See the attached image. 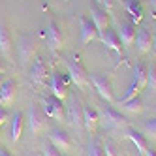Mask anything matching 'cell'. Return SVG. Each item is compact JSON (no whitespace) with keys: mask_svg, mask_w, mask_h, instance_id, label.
I'll list each match as a JSON object with an SVG mask.
<instances>
[{"mask_svg":"<svg viewBox=\"0 0 156 156\" xmlns=\"http://www.w3.org/2000/svg\"><path fill=\"white\" fill-rule=\"evenodd\" d=\"M90 83L94 85L96 92L100 94V98L107 104H115V92H113V83H111V77L104 75V73H90L88 75Z\"/></svg>","mask_w":156,"mask_h":156,"instance_id":"3957f363","label":"cell"},{"mask_svg":"<svg viewBox=\"0 0 156 156\" xmlns=\"http://www.w3.org/2000/svg\"><path fill=\"white\" fill-rule=\"evenodd\" d=\"M8 120H9V113H8V109H6L4 105H0V126H4Z\"/></svg>","mask_w":156,"mask_h":156,"instance_id":"f546056e","label":"cell"},{"mask_svg":"<svg viewBox=\"0 0 156 156\" xmlns=\"http://www.w3.org/2000/svg\"><path fill=\"white\" fill-rule=\"evenodd\" d=\"M120 105H122V109H124V111H128V113H141V109H143V102H141L139 96L132 98V100H128V102L120 104Z\"/></svg>","mask_w":156,"mask_h":156,"instance_id":"cb8c5ba5","label":"cell"},{"mask_svg":"<svg viewBox=\"0 0 156 156\" xmlns=\"http://www.w3.org/2000/svg\"><path fill=\"white\" fill-rule=\"evenodd\" d=\"M43 113H45V117H51L55 120H62L66 117L62 100L57 98V96H53V94L47 96L45 100H43Z\"/></svg>","mask_w":156,"mask_h":156,"instance_id":"8992f818","label":"cell"},{"mask_svg":"<svg viewBox=\"0 0 156 156\" xmlns=\"http://www.w3.org/2000/svg\"><path fill=\"white\" fill-rule=\"evenodd\" d=\"M139 92H141V88L137 87V83H136V81L132 79V83H130V85H128V88H126V92L122 94V98H119V104H124V102H128V100L139 96Z\"/></svg>","mask_w":156,"mask_h":156,"instance_id":"d4e9b609","label":"cell"},{"mask_svg":"<svg viewBox=\"0 0 156 156\" xmlns=\"http://www.w3.org/2000/svg\"><path fill=\"white\" fill-rule=\"evenodd\" d=\"M119 38H120V43L122 47H132V43L136 41V36H137V30H136V25L130 23V21H124V23L119 25Z\"/></svg>","mask_w":156,"mask_h":156,"instance_id":"2e32d148","label":"cell"},{"mask_svg":"<svg viewBox=\"0 0 156 156\" xmlns=\"http://www.w3.org/2000/svg\"><path fill=\"white\" fill-rule=\"evenodd\" d=\"M45 38H47V43H49V49L53 53H60L62 43H64V34H62L60 25L55 19H51L45 27Z\"/></svg>","mask_w":156,"mask_h":156,"instance_id":"277c9868","label":"cell"},{"mask_svg":"<svg viewBox=\"0 0 156 156\" xmlns=\"http://www.w3.org/2000/svg\"><path fill=\"white\" fill-rule=\"evenodd\" d=\"M79 28H81V43L87 45V43H90L98 38V28L96 25L92 23L90 17H85V15H79Z\"/></svg>","mask_w":156,"mask_h":156,"instance_id":"4fadbf2b","label":"cell"},{"mask_svg":"<svg viewBox=\"0 0 156 156\" xmlns=\"http://www.w3.org/2000/svg\"><path fill=\"white\" fill-rule=\"evenodd\" d=\"M154 115H156V109H154Z\"/></svg>","mask_w":156,"mask_h":156,"instance_id":"ab89813d","label":"cell"},{"mask_svg":"<svg viewBox=\"0 0 156 156\" xmlns=\"http://www.w3.org/2000/svg\"><path fill=\"white\" fill-rule=\"evenodd\" d=\"M104 151H105V156H117V154H115V151H113V147H111L109 143L104 147Z\"/></svg>","mask_w":156,"mask_h":156,"instance_id":"4dcf8cb0","label":"cell"},{"mask_svg":"<svg viewBox=\"0 0 156 156\" xmlns=\"http://www.w3.org/2000/svg\"><path fill=\"white\" fill-rule=\"evenodd\" d=\"M113 4H115V0H102V6H105V9H107V8H111Z\"/></svg>","mask_w":156,"mask_h":156,"instance_id":"1f68e13d","label":"cell"},{"mask_svg":"<svg viewBox=\"0 0 156 156\" xmlns=\"http://www.w3.org/2000/svg\"><path fill=\"white\" fill-rule=\"evenodd\" d=\"M49 143L53 147H57L60 152H70L72 149V139L68 136V132L62 128H53L49 132Z\"/></svg>","mask_w":156,"mask_h":156,"instance_id":"30bf717a","label":"cell"},{"mask_svg":"<svg viewBox=\"0 0 156 156\" xmlns=\"http://www.w3.org/2000/svg\"><path fill=\"white\" fill-rule=\"evenodd\" d=\"M133 81L137 83V87L141 90H145V87H147V66L145 64H137L136 68H133Z\"/></svg>","mask_w":156,"mask_h":156,"instance_id":"603a6c76","label":"cell"},{"mask_svg":"<svg viewBox=\"0 0 156 156\" xmlns=\"http://www.w3.org/2000/svg\"><path fill=\"white\" fill-rule=\"evenodd\" d=\"M0 156H12V154H9L6 149H2V147H0Z\"/></svg>","mask_w":156,"mask_h":156,"instance_id":"836d02e7","label":"cell"},{"mask_svg":"<svg viewBox=\"0 0 156 156\" xmlns=\"http://www.w3.org/2000/svg\"><path fill=\"white\" fill-rule=\"evenodd\" d=\"M126 137L136 145L137 152L141 156H145V152H147V149H149V143H147V139H145V136H141V133L137 130H133V128H126Z\"/></svg>","mask_w":156,"mask_h":156,"instance_id":"44dd1931","label":"cell"},{"mask_svg":"<svg viewBox=\"0 0 156 156\" xmlns=\"http://www.w3.org/2000/svg\"><path fill=\"white\" fill-rule=\"evenodd\" d=\"M100 122V113L92 107H83V126L88 133H94Z\"/></svg>","mask_w":156,"mask_h":156,"instance_id":"ffe728a7","label":"cell"},{"mask_svg":"<svg viewBox=\"0 0 156 156\" xmlns=\"http://www.w3.org/2000/svg\"><path fill=\"white\" fill-rule=\"evenodd\" d=\"M87 156H105V151L98 143H90L88 145V151H87Z\"/></svg>","mask_w":156,"mask_h":156,"instance_id":"83f0119b","label":"cell"},{"mask_svg":"<svg viewBox=\"0 0 156 156\" xmlns=\"http://www.w3.org/2000/svg\"><path fill=\"white\" fill-rule=\"evenodd\" d=\"M23 126H25L23 113L17 111V113H13V117H12V141L13 143H17L21 139V136H23Z\"/></svg>","mask_w":156,"mask_h":156,"instance_id":"7402d4cb","label":"cell"},{"mask_svg":"<svg viewBox=\"0 0 156 156\" xmlns=\"http://www.w3.org/2000/svg\"><path fill=\"white\" fill-rule=\"evenodd\" d=\"M15 96H17V85L13 79H6L4 85L0 87V105H12L15 102Z\"/></svg>","mask_w":156,"mask_h":156,"instance_id":"ac0fdd59","label":"cell"},{"mask_svg":"<svg viewBox=\"0 0 156 156\" xmlns=\"http://www.w3.org/2000/svg\"><path fill=\"white\" fill-rule=\"evenodd\" d=\"M143 130H145V136L156 139V117H152V119H149L147 122H145Z\"/></svg>","mask_w":156,"mask_h":156,"instance_id":"4316f807","label":"cell"},{"mask_svg":"<svg viewBox=\"0 0 156 156\" xmlns=\"http://www.w3.org/2000/svg\"><path fill=\"white\" fill-rule=\"evenodd\" d=\"M145 156H156V151H152V149H147V152H145Z\"/></svg>","mask_w":156,"mask_h":156,"instance_id":"d6a6232c","label":"cell"},{"mask_svg":"<svg viewBox=\"0 0 156 156\" xmlns=\"http://www.w3.org/2000/svg\"><path fill=\"white\" fill-rule=\"evenodd\" d=\"M36 51H38V38H36V34L25 32V34L19 36V40H17V58H19V64L23 66V68H27V66L34 60Z\"/></svg>","mask_w":156,"mask_h":156,"instance_id":"6da1fadb","label":"cell"},{"mask_svg":"<svg viewBox=\"0 0 156 156\" xmlns=\"http://www.w3.org/2000/svg\"><path fill=\"white\" fill-rule=\"evenodd\" d=\"M28 128L32 136H38L45 128V113H41L38 105H30L28 109Z\"/></svg>","mask_w":156,"mask_h":156,"instance_id":"8fae6325","label":"cell"},{"mask_svg":"<svg viewBox=\"0 0 156 156\" xmlns=\"http://www.w3.org/2000/svg\"><path fill=\"white\" fill-rule=\"evenodd\" d=\"M66 119H68L72 124H75V126L83 124V105H81V100L77 96L70 98V105H68V109H66Z\"/></svg>","mask_w":156,"mask_h":156,"instance_id":"9a60e30c","label":"cell"},{"mask_svg":"<svg viewBox=\"0 0 156 156\" xmlns=\"http://www.w3.org/2000/svg\"><path fill=\"white\" fill-rule=\"evenodd\" d=\"M152 51H156V32L152 34Z\"/></svg>","mask_w":156,"mask_h":156,"instance_id":"d590c367","label":"cell"},{"mask_svg":"<svg viewBox=\"0 0 156 156\" xmlns=\"http://www.w3.org/2000/svg\"><path fill=\"white\" fill-rule=\"evenodd\" d=\"M98 40H100V43H102V45H105V49L117 53L119 57H124V47H122V43H120V38H119V34H117V30L107 28V30H104V32H100V34H98Z\"/></svg>","mask_w":156,"mask_h":156,"instance_id":"5b68a950","label":"cell"},{"mask_svg":"<svg viewBox=\"0 0 156 156\" xmlns=\"http://www.w3.org/2000/svg\"><path fill=\"white\" fill-rule=\"evenodd\" d=\"M4 81H6V73H0V87L4 85Z\"/></svg>","mask_w":156,"mask_h":156,"instance_id":"8d00e7d4","label":"cell"},{"mask_svg":"<svg viewBox=\"0 0 156 156\" xmlns=\"http://www.w3.org/2000/svg\"><path fill=\"white\" fill-rule=\"evenodd\" d=\"M96 4H100V6H102V0H96Z\"/></svg>","mask_w":156,"mask_h":156,"instance_id":"f35d334b","label":"cell"},{"mask_svg":"<svg viewBox=\"0 0 156 156\" xmlns=\"http://www.w3.org/2000/svg\"><path fill=\"white\" fill-rule=\"evenodd\" d=\"M43 156H62V152L49 143V145H45V147H43Z\"/></svg>","mask_w":156,"mask_h":156,"instance_id":"f1b7e54d","label":"cell"},{"mask_svg":"<svg viewBox=\"0 0 156 156\" xmlns=\"http://www.w3.org/2000/svg\"><path fill=\"white\" fill-rule=\"evenodd\" d=\"M72 83L70 75H64V73H53L51 75V81H49V88H51V94L57 96L60 100H64L68 96V85Z\"/></svg>","mask_w":156,"mask_h":156,"instance_id":"52a82bcc","label":"cell"},{"mask_svg":"<svg viewBox=\"0 0 156 156\" xmlns=\"http://www.w3.org/2000/svg\"><path fill=\"white\" fill-rule=\"evenodd\" d=\"M90 19H92V23L96 25L98 32L107 30L109 25H111V17H109V13H107V9L100 8V6H92V8H90Z\"/></svg>","mask_w":156,"mask_h":156,"instance_id":"e0dca14e","label":"cell"},{"mask_svg":"<svg viewBox=\"0 0 156 156\" xmlns=\"http://www.w3.org/2000/svg\"><path fill=\"white\" fill-rule=\"evenodd\" d=\"M145 88L156 92V64H152V66L147 68V87Z\"/></svg>","mask_w":156,"mask_h":156,"instance_id":"484cf974","label":"cell"},{"mask_svg":"<svg viewBox=\"0 0 156 156\" xmlns=\"http://www.w3.org/2000/svg\"><path fill=\"white\" fill-rule=\"evenodd\" d=\"M0 55H2L6 60L13 58V38L9 34L4 19H0Z\"/></svg>","mask_w":156,"mask_h":156,"instance_id":"9c48e42d","label":"cell"},{"mask_svg":"<svg viewBox=\"0 0 156 156\" xmlns=\"http://www.w3.org/2000/svg\"><path fill=\"white\" fill-rule=\"evenodd\" d=\"M0 73H6V68H4V64L0 62Z\"/></svg>","mask_w":156,"mask_h":156,"instance_id":"74e56055","label":"cell"},{"mask_svg":"<svg viewBox=\"0 0 156 156\" xmlns=\"http://www.w3.org/2000/svg\"><path fill=\"white\" fill-rule=\"evenodd\" d=\"M136 45H137L139 53H143V55L151 53V49H152V32H151V28H139L137 30Z\"/></svg>","mask_w":156,"mask_h":156,"instance_id":"d6986e66","label":"cell"},{"mask_svg":"<svg viewBox=\"0 0 156 156\" xmlns=\"http://www.w3.org/2000/svg\"><path fill=\"white\" fill-rule=\"evenodd\" d=\"M0 128H2V126H0Z\"/></svg>","mask_w":156,"mask_h":156,"instance_id":"60d3db41","label":"cell"},{"mask_svg":"<svg viewBox=\"0 0 156 156\" xmlns=\"http://www.w3.org/2000/svg\"><path fill=\"white\" fill-rule=\"evenodd\" d=\"M151 9L156 13V0H151ZM154 17H156V15H154Z\"/></svg>","mask_w":156,"mask_h":156,"instance_id":"e575fe53","label":"cell"},{"mask_svg":"<svg viewBox=\"0 0 156 156\" xmlns=\"http://www.w3.org/2000/svg\"><path fill=\"white\" fill-rule=\"evenodd\" d=\"M100 115H102L105 119V122L111 126V128H120V126H126V117L120 115V111H117L115 107H111L109 104L102 105V109H100Z\"/></svg>","mask_w":156,"mask_h":156,"instance_id":"7c38bea8","label":"cell"},{"mask_svg":"<svg viewBox=\"0 0 156 156\" xmlns=\"http://www.w3.org/2000/svg\"><path fill=\"white\" fill-rule=\"evenodd\" d=\"M124 9L130 17V23L133 25H139L143 17H145V6H143V0H124Z\"/></svg>","mask_w":156,"mask_h":156,"instance_id":"5bb4252c","label":"cell"},{"mask_svg":"<svg viewBox=\"0 0 156 156\" xmlns=\"http://www.w3.org/2000/svg\"><path fill=\"white\" fill-rule=\"evenodd\" d=\"M66 68H68V75L72 83H75L79 88H87L88 83H90V79H88V72L85 68V64L81 62L79 55H73V57H70L68 60H66Z\"/></svg>","mask_w":156,"mask_h":156,"instance_id":"7a4b0ae2","label":"cell"},{"mask_svg":"<svg viewBox=\"0 0 156 156\" xmlns=\"http://www.w3.org/2000/svg\"><path fill=\"white\" fill-rule=\"evenodd\" d=\"M30 81L34 83L36 87H43L45 81L49 79V70H47V64L43 62L41 58H34V64L30 66V72H28Z\"/></svg>","mask_w":156,"mask_h":156,"instance_id":"ba28073f","label":"cell"}]
</instances>
